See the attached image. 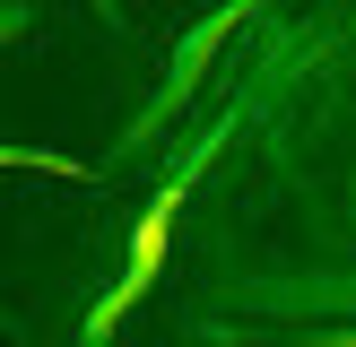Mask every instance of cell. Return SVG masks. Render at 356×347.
<instances>
[{
	"mask_svg": "<svg viewBox=\"0 0 356 347\" xmlns=\"http://www.w3.org/2000/svg\"><path fill=\"white\" fill-rule=\"evenodd\" d=\"M174 208H183V191H165V200H156L148 217H139V243H131V278H122V287H113V304L96 312V330H113V321H122V304H131V295L156 278V260H165V243H174Z\"/></svg>",
	"mask_w": 356,
	"mask_h": 347,
	"instance_id": "cell-1",
	"label": "cell"
}]
</instances>
